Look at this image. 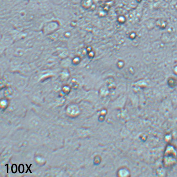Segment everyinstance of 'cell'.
Listing matches in <instances>:
<instances>
[{
  "label": "cell",
  "instance_id": "obj_1",
  "mask_svg": "<svg viewBox=\"0 0 177 177\" xmlns=\"http://www.w3.org/2000/svg\"><path fill=\"white\" fill-rule=\"evenodd\" d=\"M83 6L86 8H89L93 4L92 0H83Z\"/></svg>",
  "mask_w": 177,
  "mask_h": 177
},
{
  "label": "cell",
  "instance_id": "obj_3",
  "mask_svg": "<svg viewBox=\"0 0 177 177\" xmlns=\"http://www.w3.org/2000/svg\"><path fill=\"white\" fill-rule=\"evenodd\" d=\"M18 167L16 164H13L12 166V171L13 174H15L17 172Z\"/></svg>",
  "mask_w": 177,
  "mask_h": 177
},
{
  "label": "cell",
  "instance_id": "obj_4",
  "mask_svg": "<svg viewBox=\"0 0 177 177\" xmlns=\"http://www.w3.org/2000/svg\"><path fill=\"white\" fill-rule=\"evenodd\" d=\"M26 165L27 167V168H28L26 172V173H27V172H28V170H29V171L30 172H31V174H32V172H31V170H30V168L31 167V165H32V164H31V165H30L29 167H28V165L27 164H26Z\"/></svg>",
  "mask_w": 177,
  "mask_h": 177
},
{
  "label": "cell",
  "instance_id": "obj_2",
  "mask_svg": "<svg viewBox=\"0 0 177 177\" xmlns=\"http://www.w3.org/2000/svg\"><path fill=\"white\" fill-rule=\"evenodd\" d=\"M25 170L24 165L23 164H20L19 166V168H18V171L21 174H22L24 172Z\"/></svg>",
  "mask_w": 177,
  "mask_h": 177
}]
</instances>
